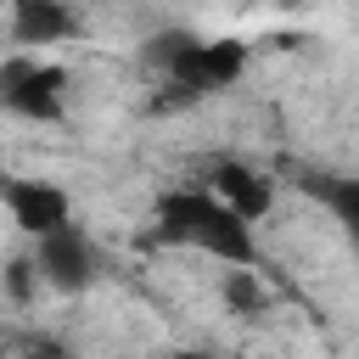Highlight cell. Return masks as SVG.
<instances>
[{
    "label": "cell",
    "instance_id": "2",
    "mask_svg": "<svg viewBox=\"0 0 359 359\" xmlns=\"http://www.w3.org/2000/svg\"><path fill=\"white\" fill-rule=\"evenodd\" d=\"M34 269H39V280H45L50 292L79 297V292H90L95 275H101V247H95L73 219H62V224H50V230L34 236Z\"/></svg>",
    "mask_w": 359,
    "mask_h": 359
},
{
    "label": "cell",
    "instance_id": "6",
    "mask_svg": "<svg viewBox=\"0 0 359 359\" xmlns=\"http://www.w3.org/2000/svg\"><path fill=\"white\" fill-rule=\"evenodd\" d=\"M208 191H213L224 208H236L247 224H258V219L275 208L269 174H258V168H247V163H236V157H219V163L208 168Z\"/></svg>",
    "mask_w": 359,
    "mask_h": 359
},
{
    "label": "cell",
    "instance_id": "4",
    "mask_svg": "<svg viewBox=\"0 0 359 359\" xmlns=\"http://www.w3.org/2000/svg\"><path fill=\"white\" fill-rule=\"evenodd\" d=\"M62 84H67L62 67L34 62V56H11L0 67V107L17 118H34V123H62Z\"/></svg>",
    "mask_w": 359,
    "mask_h": 359
},
{
    "label": "cell",
    "instance_id": "7",
    "mask_svg": "<svg viewBox=\"0 0 359 359\" xmlns=\"http://www.w3.org/2000/svg\"><path fill=\"white\" fill-rule=\"evenodd\" d=\"M73 28H79V22H73L67 0H11V39H17L22 50L56 45V39H67Z\"/></svg>",
    "mask_w": 359,
    "mask_h": 359
},
{
    "label": "cell",
    "instance_id": "9",
    "mask_svg": "<svg viewBox=\"0 0 359 359\" xmlns=\"http://www.w3.org/2000/svg\"><path fill=\"white\" fill-rule=\"evenodd\" d=\"M39 286H45V280H39L34 258H11V264H6V297H11V303H34Z\"/></svg>",
    "mask_w": 359,
    "mask_h": 359
},
{
    "label": "cell",
    "instance_id": "10",
    "mask_svg": "<svg viewBox=\"0 0 359 359\" xmlns=\"http://www.w3.org/2000/svg\"><path fill=\"white\" fill-rule=\"evenodd\" d=\"M185 45H191V34H157V39L146 45V62H151V67H168Z\"/></svg>",
    "mask_w": 359,
    "mask_h": 359
},
{
    "label": "cell",
    "instance_id": "5",
    "mask_svg": "<svg viewBox=\"0 0 359 359\" xmlns=\"http://www.w3.org/2000/svg\"><path fill=\"white\" fill-rule=\"evenodd\" d=\"M0 202H6V213L22 236H39V230H50L73 213L67 191L50 185V180H0Z\"/></svg>",
    "mask_w": 359,
    "mask_h": 359
},
{
    "label": "cell",
    "instance_id": "1",
    "mask_svg": "<svg viewBox=\"0 0 359 359\" xmlns=\"http://www.w3.org/2000/svg\"><path fill=\"white\" fill-rule=\"evenodd\" d=\"M157 236L180 241V247H196L219 264H252L258 258L252 224L236 208H224L213 191H168L157 202Z\"/></svg>",
    "mask_w": 359,
    "mask_h": 359
},
{
    "label": "cell",
    "instance_id": "3",
    "mask_svg": "<svg viewBox=\"0 0 359 359\" xmlns=\"http://www.w3.org/2000/svg\"><path fill=\"white\" fill-rule=\"evenodd\" d=\"M241 67H247V45L241 39H191L163 73H168V90L180 101H196V95L224 90Z\"/></svg>",
    "mask_w": 359,
    "mask_h": 359
},
{
    "label": "cell",
    "instance_id": "8",
    "mask_svg": "<svg viewBox=\"0 0 359 359\" xmlns=\"http://www.w3.org/2000/svg\"><path fill=\"white\" fill-rule=\"evenodd\" d=\"M224 303L236 314H264L269 309V286L252 275V264H230L224 269Z\"/></svg>",
    "mask_w": 359,
    "mask_h": 359
}]
</instances>
